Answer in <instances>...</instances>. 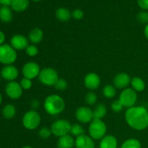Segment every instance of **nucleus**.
<instances>
[{
  "instance_id": "1",
  "label": "nucleus",
  "mask_w": 148,
  "mask_h": 148,
  "mask_svg": "<svg viewBox=\"0 0 148 148\" xmlns=\"http://www.w3.org/2000/svg\"><path fill=\"white\" fill-rule=\"evenodd\" d=\"M125 120L133 130L142 131L148 127V111L142 106L128 108L125 113Z\"/></svg>"
},
{
  "instance_id": "39",
  "label": "nucleus",
  "mask_w": 148,
  "mask_h": 148,
  "mask_svg": "<svg viewBox=\"0 0 148 148\" xmlns=\"http://www.w3.org/2000/svg\"><path fill=\"white\" fill-rule=\"evenodd\" d=\"M12 0H0V4L2 6H9L11 4Z\"/></svg>"
},
{
  "instance_id": "7",
  "label": "nucleus",
  "mask_w": 148,
  "mask_h": 148,
  "mask_svg": "<svg viewBox=\"0 0 148 148\" xmlns=\"http://www.w3.org/2000/svg\"><path fill=\"white\" fill-rule=\"evenodd\" d=\"M72 124L66 119H59L54 121L51 127V133L54 136L61 137L69 134L70 132Z\"/></svg>"
},
{
  "instance_id": "40",
  "label": "nucleus",
  "mask_w": 148,
  "mask_h": 148,
  "mask_svg": "<svg viewBox=\"0 0 148 148\" xmlns=\"http://www.w3.org/2000/svg\"><path fill=\"white\" fill-rule=\"evenodd\" d=\"M4 40H5V36L3 32L0 31V46L4 43Z\"/></svg>"
},
{
  "instance_id": "4",
  "label": "nucleus",
  "mask_w": 148,
  "mask_h": 148,
  "mask_svg": "<svg viewBox=\"0 0 148 148\" xmlns=\"http://www.w3.org/2000/svg\"><path fill=\"white\" fill-rule=\"evenodd\" d=\"M41 118L36 110H30L25 114L23 118V124L27 130H36L40 125Z\"/></svg>"
},
{
  "instance_id": "41",
  "label": "nucleus",
  "mask_w": 148,
  "mask_h": 148,
  "mask_svg": "<svg viewBox=\"0 0 148 148\" xmlns=\"http://www.w3.org/2000/svg\"><path fill=\"white\" fill-rule=\"evenodd\" d=\"M144 34H145V36L146 38H147L148 40V24L146 25L145 27Z\"/></svg>"
},
{
  "instance_id": "20",
  "label": "nucleus",
  "mask_w": 148,
  "mask_h": 148,
  "mask_svg": "<svg viewBox=\"0 0 148 148\" xmlns=\"http://www.w3.org/2000/svg\"><path fill=\"white\" fill-rule=\"evenodd\" d=\"M43 33L41 29L39 27H35V28L32 29L28 35L29 40L34 44L40 43L43 39Z\"/></svg>"
},
{
  "instance_id": "17",
  "label": "nucleus",
  "mask_w": 148,
  "mask_h": 148,
  "mask_svg": "<svg viewBox=\"0 0 148 148\" xmlns=\"http://www.w3.org/2000/svg\"><path fill=\"white\" fill-rule=\"evenodd\" d=\"M75 140L69 134L59 137L57 141L58 148H73L75 146Z\"/></svg>"
},
{
  "instance_id": "38",
  "label": "nucleus",
  "mask_w": 148,
  "mask_h": 148,
  "mask_svg": "<svg viewBox=\"0 0 148 148\" xmlns=\"http://www.w3.org/2000/svg\"><path fill=\"white\" fill-rule=\"evenodd\" d=\"M39 106V102L37 101V100H33L31 102V107L33 108V110L36 109V108L38 107Z\"/></svg>"
},
{
  "instance_id": "44",
  "label": "nucleus",
  "mask_w": 148,
  "mask_h": 148,
  "mask_svg": "<svg viewBox=\"0 0 148 148\" xmlns=\"http://www.w3.org/2000/svg\"><path fill=\"white\" fill-rule=\"evenodd\" d=\"M34 1H41V0H33Z\"/></svg>"
},
{
  "instance_id": "30",
  "label": "nucleus",
  "mask_w": 148,
  "mask_h": 148,
  "mask_svg": "<svg viewBox=\"0 0 148 148\" xmlns=\"http://www.w3.org/2000/svg\"><path fill=\"white\" fill-rule=\"evenodd\" d=\"M137 19L142 24H148V12L142 11L137 14Z\"/></svg>"
},
{
  "instance_id": "28",
  "label": "nucleus",
  "mask_w": 148,
  "mask_h": 148,
  "mask_svg": "<svg viewBox=\"0 0 148 148\" xmlns=\"http://www.w3.org/2000/svg\"><path fill=\"white\" fill-rule=\"evenodd\" d=\"M70 133L73 136L75 137H79V136L82 135V134H85V130L83 129V127L79 124H75L73 125H72L71 127Z\"/></svg>"
},
{
  "instance_id": "11",
  "label": "nucleus",
  "mask_w": 148,
  "mask_h": 148,
  "mask_svg": "<svg viewBox=\"0 0 148 148\" xmlns=\"http://www.w3.org/2000/svg\"><path fill=\"white\" fill-rule=\"evenodd\" d=\"M5 91L7 95L11 99H18L23 94V88L20 86V84L15 81H11L7 83L6 86Z\"/></svg>"
},
{
  "instance_id": "22",
  "label": "nucleus",
  "mask_w": 148,
  "mask_h": 148,
  "mask_svg": "<svg viewBox=\"0 0 148 148\" xmlns=\"http://www.w3.org/2000/svg\"><path fill=\"white\" fill-rule=\"evenodd\" d=\"M56 17L62 22H67L72 17V13L68 9L60 7L56 11Z\"/></svg>"
},
{
  "instance_id": "15",
  "label": "nucleus",
  "mask_w": 148,
  "mask_h": 148,
  "mask_svg": "<svg viewBox=\"0 0 148 148\" xmlns=\"http://www.w3.org/2000/svg\"><path fill=\"white\" fill-rule=\"evenodd\" d=\"M75 146L76 148H95V143L90 136L82 134L77 137Z\"/></svg>"
},
{
  "instance_id": "13",
  "label": "nucleus",
  "mask_w": 148,
  "mask_h": 148,
  "mask_svg": "<svg viewBox=\"0 0 148 148\" xmlns=\"http://www.w3.org/2000/svg\"><path fill=\"white\" fill-rule=\"evenodd\" d=\"M85 87L90 90H95L101 85V78L95 72H90L85 76L84 79Z\"/></svg>"
},
{
  "instance_id": "12",
  "label": "nucleus",
  "mask_w": 148,
  "mask_h": 148,
  "mask_svg": "<svg viewBox=\"0 0 148 148\" xmlns=\"http://www.w3.org/2000/svg\"><path fill=\"white\" fill-rule=\"evenodd\" d=\"M10 46L15 50H23L28 46V40L23 35H14L10 39Z\"/></svg>"
},
{
  "instance_id": "14",
  "label": "nucleus",
  "mask_w": 148,
  "mask_h": 148,
  "mask_svg": "<svg viewBox=\"0 0 148 148\" xmlns=\"http://www.w3.org/2000/svg\"><path fill=\"white\" fill-rule=\"evenodd\" d=\"M131 77L127 73L121 72L119 73L114 77V85L115 88L119 89H123L126 88L129 85V84L131 83Z\"/></svg>"
},
{
  "instance_id": "42",
  "label": "nucleus",
  "mask_w": 148,
  "mask_h": 148,
  "mask_svg": "<svg viewBox=\"0 0 148 148\" xmlns=\"http://www.w3.org/2000/svg\"><path fill=\"white\" fill-rule=\"evenodd\" d=\"M1 101H2V98H1V94H0V105H1Z\"/></svg>"
},
{
  "instance_id": "9",
  "label": "nucleus",
  "mask_w": 148,
  "mask_h": 148,
  "mask_svg": "<svg viewBox=\"0 0 148 148\" xmlns=\"http://www.w3.org/2000/svg\"><path fill=\"white\" fill-rule=\"evenodd\" d=\"M40 72V66L34 62L26 63L23 67V75L24 77L33 79L38 77Z\"/></svg>"
},
{
  "instance_id": "16",
  "label": "nucleus",
  "mask_w": 148,
  "mask_h": 148,
  "mask_svg": "<svg viewBox=\"0 0 148 148\" xmlns=\"http://www.w3.org/2000/svg\"><path fill=\"white\" fill-rule=\"evenodd\" d=\"M18 69L13 65H7L2 69L1 72V75L4 79L10 82L14 80L18 77Z\"/></svg>"
},
{
  "instance_id": "35",
  "label": "nucleus",
  "mask_w": 148,
  "mask_h": 148,
  "mask_svg": "<svg viewBox=\"0 0 148 148\" xmlns=\"http://www.w3.org/2000/svg\"><path fill=\"white\" fill-rule=\"evenodd\" d=\"M123 108H124V106L120 102L119 100L114 101L111 104V109L114 112H119L123 109Z\"/></svg>"
},
{
  "instance_id": "26",
  "label": "nucleus",
  "mask_w": 148,
  "mask_h": 148,
  "mask_svg": "<svg viewBox=\"0 0 148 148\" xmlns=\"http://www.w3.org/2000/svg\"><path fill=\"white\" fill-rule=\"evenodd\" d=\"M121 148H142V145L137 139L130 138L123 143Z\"/></svg>"
},
{
  "instance_id": "10",
  "label": "nucleus",
  "mask_w": 148,
  "mask_h": 148,
  "mask_svg": "<svg viewBox=\"0 0 148 148\" xmlns=\"http://www.w3.org/2000/svg\"><path fill=\"white\" fill-rule=\"evenodd\" d=\"M75 116L79 122L83 124L91 122L94 119L93 112L90 108L86 106L78 108L75 112Z\"/></svg>"
},
{
  "instance_id": "5",
  "label": "nucleus",
  "mask_w": 148,
  "mask_h": 148,
  "mask_svg": "<svg viewBox=\"0 0 148 148\" xmlns=\"http://www.w3.org/2000/svg\"><path fill=\"white\" fill-rule=\"evenodd\" d=\"M17 52L8 44L0 46V62L6 65H11L17 59Z\"/></svg>"
},
{
  "instance_id": "34",
  "label": "nucleus",
  "mask_w": 148,
  "mask_h": 148,
  "mask_svg": "<svg viewBox=\"0 0 148 148\" xmlns=\"http://www.w3.org/2000/svg\"><path fill=\"white\" fill-rule=\"evenodd\" d=\"M20 84V86L22 87L23 90H29L30 88H31L32 85H33V82H32L31 79H27V78L25 77L21 79Z\"/></svg>"
},
{
  "instance_id": "33",
  "label": "nucleus",
  "mask_w": 148,
  "mask_h": 148,
  "mask_svg": "<svg viewBox=\"0 0 148 148\" xmlns=\"http://www.w3.org/2000/svg\"><path fill=\"white\" fill-rule=\"evenodd\" d=\"M25 52L28 56H35L38 53V49L35 45H28L25 49Z\"/></svg>"
},
{
  "instance_id": "32",
  "label": "nucleus",
  "mask_w": 148,
  "mask_h": 148,
  "mask_svg": "<svg viewBox=\"0 0 148 148\" xmlns=\"http://www.w3.org/2000/svg\"><path fill=\"white\" fill-rule=\"evenodd\" d=\"M53 86L58 90H65L67 88V82H66V81L64 79L59 78V79L56 81V82Z\"/></svg>"
},
{
  "instance_id": "31",
  "label": "nucleus",
  "mask_w": 148,
  "mask_h": 148,
  "mask_svg": "<svg viewBox=\"0 0 148 148\" xmlns=\"http://www.w3.org/2000/svg\"><path fill=\"white\" fill-rule=\"evenodd\" d=\"M51 134L52 133L51 129L47 128V127H43L38 132V134L40 137L43 139V140L49 139L51 137Z\"/></svg>"
},
{
  "instance_id": "21",
  "label": "nucleus",
  "mask_w": 148,
  "mask_h": 148,
  "mask_svg": "<svg viewBox=\"0 0 148 148\" xmlns=\"http://www.w3.org/2000/svg\"><path fill=\"white\" fill-rule=\"evenodd\" d=\"M12 12L8 6H1L0 7V20L3 23H8L12 20Z\"/></svg>"
},
{
  "instance_id": "29",
  "label": "nucleus",
  "mask_w": 148,
  "mask_h": 148,
  "mask_svg": "<svg viewBox=\"0 0 148 148\" xmlns=\"http://www.w3.org/2000/svg\"><path fill=\"white\" fill-rule=\"evenodd\" d=\"M85 102L90 106L94 105L97 102V95L95 92H89L85 95Z\"/></svg>"
},
{
  "instance_id": "43",
  "label": "nucleus",
  "mask_w": 148,
  "mask_h": 148,
  "mask_svg": "<svg viewBox=\"0 0 148 148\" xmlns=\"http://www.w3.org/2000/svg\"><path fill=\"white\" fill-rule=\"evenodd\" d=\"M22 148H33V147H30V146H25V147H23Z\"/></svg>"
},
{
  "instance_id": "37",
  "label": "nucleus",
  "mask_w": 148,
  "mask_h": 148,
  "mask_svg": "<svg viewBox=\"0 0 148 148\" xmlns=\"http://www.w3.org/2000/svg\"><path fill=\"white\" fill-rule=\"evenodd\" d=\"M137 4L143 10H148V0H137Z\"/></svg>"
},
{
  "instance_id": "27",
  "label": "nucleus",
  "mask_w": 148,
  "mask_h": 148,
  "mask_svg": "<svg viewBox=\"0 0 148 148\" xmlns=\"http://www.w3.org/2000/svg\"><path fill=\"white\" fill-rule=\"evenodd\" d=\"M103 94L106 98H113L116 95L115 87L111 85H106L103 89Z\"/></svg>"
},
{
  "instance_id": "25",
  "label": "nucleus",
  "mask_w": 148,
  "mask_h": 148,
  "mask_svg": "<svg viewBox=\"0 0 148 148\" xmlns=\"http://www.w3.org/2000/svg\"><path fill=\"white\" fill-rule=\"evenodd\" d=\"M16 108L12 104H7L3 108L2 115L7 119H11L15 116Z\"/></svg>"
},
{
  "instance_id": "36",
  "label": "nucleus",
  "mask_w": 148,
  "mask_h": 148,
  "mask_svg": "<svg viewBox=\"0 0 148 148\" xmlns=\"http://www.w3.org/2000/svg\"><path fill=\"white\" fill-rule=\"evenodd\" d=\"M72 17L75 20H82L84 17V12L80 9H76L72 12Z\"/></svg>"
},
{
  "instance_id": "3",
  "label": "nucleus",
  "mask_w": 148,
  "mask_h": 148,
  "mask_svg": "<svg viewBox=\"0 0 148 148\" xmlns=\"http://www.w3.org/2000/svg\"><path fill=\"white\" fill-rule=\"evenodd\" d=\"M90 137L93 140H99L103 138L107 132V127L101 119H94L88 128Z\"/></svg>"
},
{
  "instance_id": "18",
  "label": "nucleus",
  "mask_w": 148,
  "mask_h": 148,
  "mask_svg": "<svg viewBox=\"0 0 148 148\" xmlns=\"http://www.w3.org/2000/svg\"><path fill=\"white\" fill-rule=\"evenodd\" d=\"M118 142L113 135H106L100 142V148H117Z\"/></svg>"
},
{
  "instance_id": "23",
  "label": "nucleus",
  "mask_w": 148,
  "mask_h": 148,
  "mask_svg": "<svg viewBox=\"0 0 148 148\" xmlns=\"http://www.w3.org/2000/svg\"><path fill=\"white\" fill-rule=\"evenodd\" d=\"M92 112H93V118L95 119H101L106 115L107 108L103 104L99 103L95 107Z\"/></svg>"
},
{
  "instance_id": "2",
  "label": "nucleus",
  "mask_w": 148,
  "mask_h": 148,
  "mask_svg": "<svg viewBox=\"0 0 148 148\" xmlns=\"http://www.w3.org/2000/svg\"><path fill=\"white\" fill-rule=\"evenodd\" d=\"M43 107L47 114L52 116L58 115L64 110L65 102L62 97L53 94L46 97L43 103Z\"/></svg>"
},
{
  "instance_id": "6",
  "label": "nucleus",
  "mask_w": 148,
  "mask_h": 148,
  "mask_svg": "<svg viewBox=\"0 0 148 148\" xmlns=\"http://www.w3.org/2000/svg\"><path fill=\"white\" fill-rule=\"evenodd\" d=\"M38 79L42 84L47 86L54 85L59 79L58 73L53 68L47 67L40 70L38 75Z\"/></svg>"
},
{
  "instance_id": "8",
  "label": "nucleus",
  "mask_w": 148,
  "mask_h": 148,
  "mask_svg": "<svg viewBox=\"0 0 148 148\" xmlns=\"http://www.w3.org/2000/svg\"><path fill=\"white\" fill-rule=\"evenodd\" d=\"M119 100L124 107L130 108L134 106L137 100V92L132 88H125L120 94Z\"/></svg>"
},
{
  "instance_id": "24",
  "label": "nucleus",
  "mask_w": 148,
  "mask_h": 148,
  "mask_svg": "<svg viewBox=\"0 0 148 148\" xmlns=\"http://www.w3.org/2000/svg\"><path fill=\"white\" fill-rule=\"evenodd\" d=\"M131 85L132 89L136 92H142L145 89V82L142 78L135 77L131 79Z\"/></svg>"
},
{
  "instance_id": "19",
  "label": "nucleus",
  "mask_w": 148,
  "mask_h": 148,
  "mask_svg": "<svg viewBox=\"0 0 148 148\" xmlns=\"http://www.w3.org/2000/svg\"><path fill=\"white\" fill-rule=\"evenodd\" d=\"M29 4H30L29 0H12L10 6H11L12 10L14 11L21 12L27 10Z\"/></svg>"
}]
</instances>
